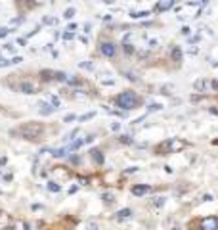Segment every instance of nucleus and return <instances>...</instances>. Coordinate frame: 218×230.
Returning <instances> with one entry per match:
<instances>
[{
  "label": "nucleus",
  "instance_id": "4468645a",
  "mask_svg": "<svg viewBox=\"0 0 218 230\" xmlns=\"http://www.w3.org/2000/svg\"><path fill=\"white\" fill-rule=\"evenodd\" d=\"M73 16H75V10H73V8H69L67 12H65V13H63V17H65V19H71Z\"/></svg>",
  "mask_w": 218,
  "mask_h": 230
},
{
  "label": "nucleus",
  "instance_id": "9d476101",
  "mask_svg": "<svg viewBox=\"0 0 218 230\" xmlns=\"http://www.w3.org/2000/svg\"><path fill=\"white\" fill-rule=\"evenodd\" d=\"M170 56H172L174 61H182V50H180L178 46H174V48L170 50Z\"/></svg>",
  "mask_w": 218,
  "mask_h": 230
},
{
  "label": "nucleus",
  "instance_id": "a878e982",
  "mask_svg": "<svg viewBox=\"0 0 218 230\" xmlns=\"http://www.w3.org/2000/svg\"><path fill=\"white\" fill-rule=\"evenodd\" d=\"M88 230H98V226H96V224H92V222H90V224H88Z\"/></svg>",
  "mask_w": 218,
  "mask_h": 230
},
{
  "label": "nucleus",
  "instance_id": "f03ea898",
  "mask_svg": "<svg viewBox=\"0 0 218 230\" xmlns=\"http://www.w3.org/2000/svg\"><path fill=\"white\" fill-rule=\"evenodd\" d=\"M140 102L142 100H140V96H138L134 90H125V92H121V94L115 98V104H117L119 107H122V109H128V111L136 109Z\"/></svg>",
  "mask_w": 218,
  "mask_h": 230
},
{
  "label": "nucleus",
  "instance_id": "20e7f679",
  "mask_svg": "<svg viewBox=\"0 0 218 230\" xmlns=\"http://www.w3.org/2000/svg\"><path fill=\"white\" fill-rule=\"evenodd\" d=\"M199 228L201 230H218V217H207L199 221Z\"/></svg>",
  "mask_w": 218,
  "mask_h": 230
},
{
  "label": "nucleus",
  "instance_id": "39448f33",
  "mask_svg": "<svg viewBox=\"0 0 218 230\" xmlns=\"http://www.w3.org/2000/svg\"><path fill=\"white\" fill-rule=\"evenodd\" d=\"M17 90L23 92V94H36V86H35L33 83H29V81L19 83V84H17Z\"/></svg>",
  "mask_w": 218,
  "mask_h": 230
},
{
  "label": "nucleus",
  "instance_id": "ddd939ff",
  "mask_svg": "<svg viewBox=\"0 0 218 230\" xmlns=\"http://www.w3.org/2000/svg\"><path fill=\"white\" fill-rule=\"evenodd\" d=\"M67 152H69V148H61V150H56L54 155H56V157H65V155H67Z\"/></svg>",
  "mask_w": 218,
  "mask_h": 230
},
{
  "label": "nucleus",
  "instance_id": "1a4fd4ad",
  "mask_svg": "<svg viewBox=\"0 0 218 230\" xmlns=\"http://www.w3.org/2000/svg\"><path fill=\"white\" fill-rule=\"evenodd\" d=\"M145 192H149V186H134V188H132L134 196H144Z\"/></svg>",
  "mask_w": 218,
  "mask_h": 230
},
{
  "label": "nucleus",
  "instance_id": "f3484780",
  "mask_svg": "<svg viewBox=\"0 0 218 230\" xmlns=\"http://www.w3.org/2000/svg\"><path fill=\"white\" fill-rule=\"evenodd\" d=\"M161 107H163L161 104H151V106H149V111H159Z\"/></svg>",
  "mask_w": 218,
  "mask_h": 230
},
{
  "label": "nucleus",
  "instance_id": "4be33fe9",
  "mask_svg": "<svg viewBox=\"0 0 218 230\" xmlns=\"http://www.w3.org/2000/svg\"><path fill=\"white\" fill-rule=\"evenodd\" d=\"M10 33V29H0V37H6Z\"/></svg>",
  "mask_w": 218,
  "mask_h": 230
},
{
  "label": "nucleus",
  "instance_id": "412c9836",
  "mask_svg": "<svg viewBox=\"0 0 218 230\" xmlns=\"http://www.w3.org/2000/svg\"><path fill=\"white\" fill-rule=\"evenodd\" d=\"M50 102H52V104H54L56 107H57V106H60V100H57L56 96H52V98H50Z\"/></svg>",
  "mask_w": 218,
  "mask_h": 230
},
{
  "label": "nucleus",
  "instance_id": "5701e85b",
  "mask_svg": "<svg viewBox=\"0 0 218 230\" xmlns=\"http://www.w3.org/2000/svg\"><path fill=\"white\" fill-rule=\"evenodd\" d=\"M90 117H94V113H86V115H82L81 121H86V119H90Z\"/></svg>",
  "mask_w": 218,
  "mask_h": 230
},
{
  "label": "nucleus",
  "instance_id": "6e6552de",
  "mask_svg": "<svg viewBox=\"0 0 218 230\" xmlns=\"http://www.w3.org/2000/svg\"><path fill=\"white\" fill-rule=\"evenodd\" d=\"M172 0H166V2H161V4H157L155 6V12H165V10H169V8H172Z\"/></svg>",
  "mask_w": 218,
  "mask_h": 230
},
{
  "label": "nucleus",
  "instance_id": "f8f14e48",
  "mask_svg": "<svg viewBox=\"0 0 218 230\" xmlns=\"http://www.w3.org/2000/svg\"><path fill=\"white\" fill-rule=\"evenodd\" d=\"M130 215H132V211H130V209H121V211L117 213V219H128Z\"/></svg>",
  "mask_w": 218,
  "mask_h": 230
},
{
  "label": "nucleus",
  "instance_id": "7ed1b4c3",
  "mask_svg": "<svg viewBox=\"0 0 218 230\" xmlns=\"http://www.w3.org/2000/svg\"><path fill=\"white\" fill-rule=\"evenodd\" d=\"M100 52L105 58H113L115 54H117V48H115V44L111 40H101L100 42Z\"/></svg>",
  "mask_w": 218,
  "mask_h": 230
},
{
  "label": "nucleus",
  "instance_id": "393cba45",
  "mask_svg": "<svg viewBox=\"0 0 218 230\" xmlns=\"http://www.w3.org/2000/svg\"><path fill=\"white\" fill-rule=\"evenodd\" d=\"M63 39H65V40H69V39H73V35H71V33H65V35H63Z\"/></svg>",
  "mask_w": 218,
  "mask_h": 230
},
{
  "label": "nucleus",
  "instance_id": "0eeeda50",
  "mask_svg": "<svg viewBox=\"0 0 218 230\" xmlns=\"http://www.w3.org/2000/svg\"><path fill=\"white\" fill-rule=\"evenodd\" d=\"M169 150H170V140H166V142H163V144H159V146H157V154L159 155H165Z\"/></svg>",
  "mask_w": 218,
  "mask_h": 230
},
{
  "label": "nucleus",
  "instance_id": "6ab92c4d",
  "mask_svg": "<svg viewBox=\"0 0 218 230\" xmlns=\"http://www.w3.org/2000/svg\"><path fill=\"white\" fill-rule=\"evenodd\" d=\"M121 142H122V144H130L132 140H130V136H121Z\"/></svg>",
  "mask_w": 218,
  "mask_h": 230
},
{
  "label": "nucleus",
  "instance_id": "423d86ee",
  "mask_svg": "<svg viewBox=\"0 0 218 230\" xmlns=\"http://www.w3.org/2000/svg\"><path fill=\"white\" fill-rule=\"evenodd\" d=\"M90 157H92V161L96 163V165H101V163H104V155H101L100 150H90Z\"/></svg>",
  "mask_w": 218,
  "mask_h": 230
},
{
  "label": "nucleus",
  "instance_id": "a211bd4d",
  "mask_svg": "<svg viewBox=\"0 0 218 230\" xmlns=\"http://www.w3.org/2000/svg\"><path fill=\"white\" fill-rule=\"evenodd\" d=\"M122 50H125L126 54H132V52H134V48L130 46V44H125V46H122Z\"/></svg>",
  "mask_w": 218,
  "mask_h": 230
},
{
  "label": "nucleus",
  "instance_id": "dca6fc26",
  "mask_svg": "<svg viewBox=\"0 0 218 230\" xmlns=\"http://www.w3.org/2000/svg\"><path fill=\"white\" fill-rule=\"evenodd\" d=\"M125 75H126V79H130V81H136V73H132V71H125Z\"/></svg>",
  "mask_w": 218,
  "mask_h": 230
},
{
  "label": "nucleus",
  "instance_id": "f257e3e1",
  "mask_svg": "<svg viewBox=\"0 0 218 230\" xmlns=\"http://www.w3.org/2000/svg\"><path fill=\"white\" fill-rule=\"evenodd\" d=\"M42 132H44V127L38 125V123H25L19 128H13L12 131V134H17L25 140H38Z\"/></svg>",
  "mask_w": 218,
  "mask_h": 230
},
{
  "label": "nucleus",
  "instance_id": "9b49d317",
  "mask_svg": "<svg viewBox=\"0 0 218 230\" xmlns=\"http://www.w3.org/2000/svg\"><path fill=\"white\" fill-rule=\"evenodd\" d=\"M54 109H56V107H52L50 104H40V113H42V115H50Z\"/></svg>",
  "mask_w": 218,
  "mask_h": 230
},
{
  "label": "nucleus",
  "instance_id": "2eb2a0df",
  "mask_svg": "<svg viewBox=\"0 0 218 230\" xmlns=\"http://www.w3.org/2000/svg\"><path fill=\"white\" fill-rule=\"evenodd\" d=\"M48 188L52 190V192H60V186H57L56 182H48Z\"/></svg>",
  "mask_w": 218,
  "mask_h": 230
},
{
  "label": "nucleus",
  "instance_id": "aec40b11",
  "mask_svg": "<svg viewBox=\"0 0 218 230\" xmlns=\"http://www.w3.org/2000/svg\"><path fill=\"white\" fill-rule=\"evenodd\" d=\"M12 61H8V60H2V58H0V67H6V65H10Z\"/></svg>",
  "mask_w": 218,
  "mask_h": 230
},
{
  "label": "nucleus",
  "instance_id": "b1692460",
  "mask_svg": "<svg viewBox=\"0 0 218 230\" xmlns=\"http://www.w3.org/2000/svg\"><path fill=\"white\" fill-rule=\"evenodd\" d=\"M71 161H73V163H78V161H81V157H77V155H71Z\"/></svg>",
  "mask_w": 218,
  "mask_h": 230
}]
</instances>
